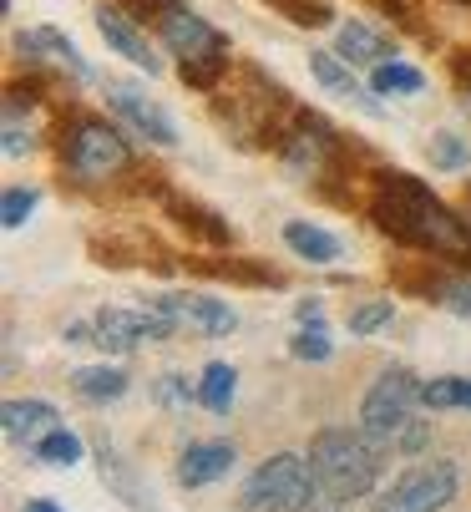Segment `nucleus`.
I'll return each instance as SVG.
<instances>
[{
	"mask_svg": "<svg viewBox=\"0 0 471 512\" xmlns=\"http://www.w3.org/2000/svg\"><path fill=\"white\" fill-rule=\"evenodd\" d=\"M375 218L385 234H396L416 249H431V254H466L471 249V229L411 173H385L375 183Z\"/></svg>",
	"mask_w": 471,
	"mask_h": 512,
	"instance_id": "1",
	"label": "nucleus"
},
{
	"mask_svg": "<svg viewBox=\"0 0 471 512\" xmlns=\"http://www.w3.org/2000/svg\"><path fill=\"white\" fill-rule=\"evenodd\" d=\"M421 391H426V381H416V371H406V365L380 371V381L365 391L360 431L385 457H416L431 442V426L421 421V406H426Z\"/></svg>",
	"mask_w": 471,
	"mask_h": 512,
	"instance_id": "2",
	"label": "nucleus"
},
{
	"mask_svg": "<svg viewBox=\"0 0 471 512\" xmlns=\"http://www.w3.org/2000/svg\"><path fill=\"white\" fill-rule=\"evenodd\" d=\"M380 447L370 442L365 431H350V426H325L314 431L309 442V467L320 477V492L335 497V502H360L375 492L380 482Z\"/></svg>",
	"mask_w": 471,
	"mask_h": 512,
	"instance_id": "3",
	"label": "nucleus"
},
{
	"mask_svg": "<svg viewBox=\"0 0 471 512\" xmlns=\"http://www.w3.org/2000/svg\"><path fill=\"white\" fill-rule=\"evenodd\" d=\"M147 6L157 11V31H163L168 51L183 61V77L198 82V87H208L218 71L228 66V41L198 11H188L183 0H147Z\"/></svg>",
	"mask_w": 471,
	"mask_h": 512,
	"instance_id": "4",
	"label": "nucleus"
},
{
	"mask_svg": "<svg viewBox=\"0 0 471 512\" xmlns=\"http://www.w3.org/2000/svg\"><path fill=\"white\" fill-rule=\"evenodd\" d=\"M314 497H320V477H314L309 457L279 452V457H269L249 472L239 507L244 512H304Z\"/></svg>",
	"mask_w": 471,
	"mask_h": 512,
	"instance_id": "5",
	"label": "nucleus"
},
{
	"mask_svg": "<svg viewBox=\"0 0 471 512\" xmlns=\"http://www.w3.org/2000/svg\"><path fill=\"white\" fill-rule=\"evenodd\" d=\"M61 163L76 183H107L132 163V153H127V137L117 127H107L102 117H71L66 142H61Z\"/></svg>",
	"mask_w": 471,
	"mask_h": 512,
	"instance_id": "6",
	"label": "nucleus"
},
{
	"mask_svg": "<svg viewBox=\"0 0 471 512\" xmlns=\"http://www.w3.org/2000/svg\"><path fill=\"white\" fill-rule=\"evenodd\" d=\"M456 467L451 462H421L411 472H401L396 482H390L380 497H375V512H441L456 502Z\"/></svg>",
	"mask_w": 471,
	"mask_h": 512,
	"instance_id": "7",
	"label": "nucleus"
},
{
	"mask_svg": "<svg viewBox=\"0 0 471 512\" xmlns=\"http://www.w3.org/2000/svg\"><path fill=\"white\" fill-rule=\"evenodd\" d=\"M178 330V320L168 310H97L92 315V345H102L107 355L112 350H137L142 340H168Z\"/></svg>",
	"mask_w": 471,
	"mask_h": 512,
	"instance_id": "8",
	"label": "nucleus"
},
{
	"mask_svg": "<svg viewBox=\"0 0 471 512\" xmlns=\"http://www.w3.org/2000/svg\"><path fill=\"white\" fill-rule=\"evenodd\" d=\"M107 102H112V112L127 122V127H137L147 142H157V148H178V122L157 107L142 87H132V82H112L107 87Z\"/></svg>",
	"mask_w": 471,
	"mask_h": 512,
	"instance_id": "9",
	"label": "nucleus"
},
{
	"mask_svg": "<svg viewBox=\"0 0 471 512\" xmlns=\"http://www.w3.org/2000/svg\"><path fill=\"white\" fill-rule=\"evenodd\" d=\"M330 148H335L330 122H320V117H299L294 132H284V142H279V158H284V168H289L294 178H320Z\"/></svg>",
	"mask_w": 471,
	"mask_h": 512,
	"instance_id": "10",
	"label": "nucleus"
},
{
	"mask_svg": "<svg viewBox=\"0 0 471 512\" xmlns=\"http://www.w3.org/2000/svg\"><path fill=\"white\" fill-rule=\"evenodd\" d=\"M97 31H102V41H107L117 56H127L137 71H152V77L163 71V56H157V51H152V41L127 21V11H122V6H107V0H102V6H97Z\"/></svg>",
	"mask_w": 471,
	"mask_h": 512,
	"instance_id": "11",
	"label": "nucleus"
},
{
	"mask_svg": "<svg viewBox=\"0 0 471 512\" xmlns=\"http://www.w3.org/2000/svg\"><path fill=\"white\" fill-rule=\"evenodd\" d=\"M157 310H168L178 325H193L203 335H228L233 325H239V315H233L223 300H208V295H163V300H152Z\"/></svg>",
	"mask_w": 471,
	"mask_h": 512,
	"instance_id": "12",
	"label": "nucleus"
},
{
	"mask_svg": "<svg viewBox=\"0 0 471 512\" xmlns=\"http://www.w3.org/2000/svg\"><path fill=\"white\" fill-rule=\"evenodd\" d=\"M228 467H233V447L228 442H193L178 457V482L183 487H208V482L228 477Z\"/></svg>",
	"mask_w": 471,
	"mask_h": 512,
	"instance_id": "13",
	"label": "nucleus"
},
{
	"mask_svg": "<svg viewBox=\"0 0 471 512\" xmlns=\"http://www.w3.org/2000/svg\"><path fill=\"white\" fill-rule=\"evenodd\" d=\"M0 416H6V436H11V442H21V447H36L41 436H51L56 421H61L51 401H6V411H0Z\"/></svg>",
	"mask_w": 471,
	"mask_h": 512,
	"instance_id": "14",
	"label": "nucleus"
},
{
	"mask_svg": "<svg viewBox=\"0 0 471 512\" xmlns=\"http://www.w3.org/2000/svg\"><path fill=\"white\" fill-rule=\"evenodd\" d=\"M309 71H314V82H320V87H330L335 97H345V102H360L370 117H380V107L360 92V82H355V71L345 66V56L340 51H314L309 56Z\"/></svg>",
	"mask_w": 471,
	"mask_h": 512,
	"instance_id": "15",
	"label": "nucleus"
},
{
	"mask_svg": "<svg viewBox=\"0 0 471 512\" xmlns=\"http://www.w3.org/2000/svg\"><path fill=\"white\" fill-rule=\"evenodd\" d=\"M21 51H31V56H41L46 51V61H56V66H66L76 82H92V66L82 61V51H76L61 31H51V26H41V31H26L21 36Z\"/></svg>",
	"mask_w": 471,
	"mask_h": 512,
	"instance_id": "16",
	"label": "nucleus"
},
{
	"mask_svg": "<svg viewBox=\"0 0 471 512\" xmlns=\"http://www.w3.org/2000/svg\"><path fill=\"white\" fill-rule=\"evenodd\" d=\"M284 244L309 264H335L340 259V239L320 224H284Z\"/></svg>",
	"mask_w": 471,
	"mask_h": 512,
	"instance_id": "17",
	"label": "nucleus"
},
{
	"mask_svg": "<svg viewBox=\"0 0 471 512\" xmlns=\"http://www.w3.org/2000/svg\"><path fill=\"white\" fill-rule=\"evenodd\" d=\"M71 391L82 401H117V396H127V371H117V365H87V371L71 376Z\"/></svg>",
	"mask_w": 471,
	"mask_h": 512,
	"instance_id": "18",
	"label": "nucleus"
},
{
	"mask_svg": "<svg viewBox=\"0 0 471 512\" xmlns=\"http://www.w3.org/2000/svg\"><path fill=\"white\" fill-rule=\"evenodd\" d=\"M340 56L345 61H365V66H385L390 61V41L380 31L350 21V26H340Z\"/></svg>",
	"mask_w": 471,
	"mask_h": 512,
	"instance_id": "19",
	"label": "nucleus"
},
{
	"mask_svg": "<svg viewBox=\"0 0 471 512\" xmlns=\"http://www.w3.org/2000/svg\"><path fill=\"white\" fill-rule=\"evenodd\" d=\"M97 452H102V477H107V487H112L122 502H132V507H152V492L142 487V477H137L107 442H97Z\"/></svg>",
	"mask_w": 471,
	"mask_h": 512,
	"instance_id": "20",
	"label": "nucleus"
},
{
	"mask_svg": "<svg viewBox=\"0 0 471 512\" xmlns=\"http://www.w3.org/2000/svg\"><path fill=\"white\" fill-rule=\"evenodd\" d=\"M233 391H239V371H233V365H223V360H213L208 371H203V381H198V406L228 411V406H233Z\"/></svg>",
	"mask_w": 471,
	"mask_h": 512,
	"instance_id": "21",
	"label": "nucleus"
},
{
	"mask_svg": "<svg viewBox=\"0 0 471 512\" xmlns=\"http://www.w3.org/2000/svg\"><path fill=\"white\" fill-rule=\"evenodd\" d=\"M370 87H375L380 97H411V92L426 87V77H421L416 66H406V61H385V66L370 71Z\"/></svg>",
	"mask_w": 471,
	"mask_h": 512,
	"instance_id": "22",
	"label": "nucleus"
},
{
	"mask_svg": "<svg viewBox=\"0 0 471 512\" xmlns=\"http://www.w3.org/2000/svg\"><path fill=\"white\" fill-rule=\"evenodd\" d=\"M31 452H36V462H46V467H71V462H82V436L66 431V426H56L51 436H41Z\"/></svg>",
	"mask_w": 471,
	"mask_h": 512,
	"instance_id": "23",
	"label": "nucleus"
},
{
	"mask_svg": "<svg viewBox=\"0 0 471 512\" xmlns=\"http://www.w3.org/2000/svg\"><path fill=\"white\" fill-rule=\"evenodd\" d=\"M421 401H426L431 411H451V406L471 411V381H466V376H441V381H426Z\"/></svg>",
	"mask_w": 471,
	"mask_h": 512,
	"instance_id": "24",
	"label": "nucleus"
},
{
	"mask_svg": "<svg viewBox=\"0 0 471 512\" xmlns=\"http://www.w3.org/2000/svg\"><path fill=\"white\" fill-rule=\"evenodd\" d=\"M390 320H396V305H390V300H370V305H355V310H350V330H355V335H375V330L390 325Z\"/></svg>",
	"mask_w": 471,
	"mask_h": 512,
	"instance_id": "25",
	"label": "nucleus"
},
{
	"mask_svg": "<svg viewBox=\"0 0 471 512\" xmlns=\"http://www.w3.org/2000/svg\"><path fill=\"white\" fill-rule=\"evenodd\" d=\"M41 193L36 188H6V203H0V218H6V229H21L26 218L36 213Z\"/></svg>",
	"mask_w": 471,
	"mask_h": 512,
	"instance_id": "26",
	"label": "nucleus"
},
{
	"mask_svg": "<svg viewBox=\"0 0 471 512\" xmlns=\"http://www.w3.org/2000/svg\"><path fill=\"white\" fill-rule=\"evenodd\" d=\"M31 148H36V127L21 122V107L11 102V107H6V158H21V153H31Z\"/></svg>",
	"mask_w": 471,
	"mask_h": 512,
	"instance_id": "27",
	"label": "nucleus"
},
{
	"mask_svg": "<svg viewBox=\"0 0 471 512\" xmlns=\"http://www.w3.org/2000/svg\"><path fill=\"white\" fill-rule=\"evenodd\" d=\"M289 350H294V360H330V355H335V345H330L325 325H314V330H299Z\"/></svg>",
	"mask_w": 471,
	"mask_h": 512,
	"instance_id": "28",
	"label": "nucleus"
},
{
	"mask_svg": "<svg viewBox=\"0 0 471 512\" xmlns=\"http://www.w3.org/2000/svg\"><path fill=\"white\" fill-rule=\"evenodd\" d=\"M436 300H441L451 315L471 320V279H441V284H436Z\"/></svg>",
	"mask_w": 471,
	"mask_h": 512,
	"instance_id": "29",
	"label": "nucleus"
},
{
	"mask_svg": "<svg viewBox=\"0 0 471 512\" xmlns=\"http://www.w3.org/2000/svg\"><path fill=\"white\" fill-rule=\"evenodd\" d=\"M431 163H436V168H466V142H461L456 132H441V137L431 142Z\"/></svg>",
	"mask_w": 471,
	"mask_h": 512,
	"instance_id": "30",
	"label": "nucleus"
},
{
	"mask_svg": "<svg viewBox=\"0 0 471 512\" xmlns=\"http://www.w3.org/2000/svg\"><path fill=\"white\" fill-rule=\"evenodd\" d=\"M299 320H304V325H325V305H320V300H304V305H299Z\"/></svg>",
	"mask_w": 471,
	"mask_h": 512,
	"instance_id": "31",
	"label": "nucleus"
},
{
	"mask_svg": "<svg viewBox=\"0 0 471 512\" xmlns=\"http://www.w3.org/2000/svg\"><path fill=\"white\" fill-rule=\"evenodd\" d=\"M304 512H350V502H335V497H325V492H320V497H314Z\"/></svg>",
	"mask_w": 471,
	"mask_h": 512,
	"instance_id": "32",
	"label": "nucleus"
},
{
	"mask_svg": "<svg viewBox=\"0 0 471 512\" xmlns=\"http://www.w3.org/2000/svg\"><path fill=\"white\" fill-rule=\"evenodd\" d=\"M26 512H61V507H56L51 497H31V502H26Z\"/></svg>",
	"mask_w": 471,
	"mask_h": 512,
	"instance_id": "33",
	"label": "nucleus"
},
{
	"mask_svg": "<svg viewBox=\"0 0 471 512\" xmlns=\"http://www.w3.org/2000/svg\"><path fill=\"white\" fill-rule=\"evenodd\" d=\"M461 6H471V0H461Z\"/></svg>",
	"mask_w": 471,
	"mask_h": 512,
	"instance_id": "34",
	"label": "nucleus"
},
{
	"mask_svg": "<svg viewBox=\"0 0 471 512\" xmlns=\"http://www.w3.org/2000/svg\"><path fill=\"white\" fill-rule=\"evenodd\" d=\"M466 107H471V102H466Z\"/></svg>",
	"mask_w": 471,
	"mask_h": 512,
	"instance_id": "35",
	"label": "nucleus"
}]
</instances>
